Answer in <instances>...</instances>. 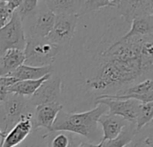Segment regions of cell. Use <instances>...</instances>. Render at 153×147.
<instances>
[{
  "label": "cell",
  "instance_id": "1",
  "mask_svg": "<svg viewBox=\"0 0 153 147\" xmlns=\"http://www.w3.org/2000/svg\"><path fill=\"white\" fill-rule=\"evenodd\" d=\"M88 38V49L83 47L82 51L73 50L88 56L78 59L75 86L63 95L64 98L74 89L76 91L78 94L71 104H79L78 112L80 109L95 108L100 96L115 95L129 86L152 79L153 36L117 40L111 31L104 29Z\"/></svg>",
  "mask_w": 153,
  "mask_h": 147
},
{
  "label": "cell",
  "instance_id": "2",
  "mask_svg": "<svg viewBox=\"0 0 153 147\" xmlns=\"http://www.w3.org/2000/svg\"><path fill=\"white\" fill-rule=\"evenodd\" d=\"M108 112V108L103 104H97L91 110L80 112H68L63 109L52 125V131L78 135L84 137L88 143L99 144L102 139V132L99 128L98 120Z\"/></svg>",
  "mask_w": 153,
  "mask_h": 147
},
{
  "label": "cell",
  "instance_id": "3",
  "mask_svg": "<svg viewBox=\"0 0 153 147\" xmlns=\"http://www.w3.org/2000/svg\"><path fill=\"white\" fill-rule=\"evenodd\" d=\"M63 47L49 42L46 38L29 36L23 50V65L33 67L54 66Z\"/></svg>",
  "mask_w": 153,
  "mask_h": 147
},
{
  "label": "cell",
  "instance_id": "4",
  "mask_svg": "<svg viewBox=\"0 0 153 147\" xmlns=\"http://www.w3.org/2000/svg\"><path fill=\"white\" fill-rule=\"evenodd\" d=\"M26 35L22 20L14 12L9 22L0 29V57L8 49L24 50Z\"/></svg>",
  "mask_w": 153,
  "mask_h": 147
},
{
  "label": "cell",
  "instance_id": "5",
  "mask_svg": "<svg viewBox=\"0 0 153 147\" xmlns=\"http://www.w3.org/2000/svg\"><path fill=\"white\" fill-rule=\"evenodd\" d=\"M78 21L77 14H55L53 28L46 39L60 47L69 46L74 37Z\"/></svg>",
  "mask_w": 153,
  "mask_h": 147
},
{
  "label": "cell",
  "instance_id": "6",
  "mask_svg": "<svg viewBox=\"0 0 153 147\" xmlns=\"http://www.w3.org/2000/svg\"><path fill=\"white\" fill-rule=\"evenodd\" d=\"M29 100L34 107L43 104L63 105L61 76L53 72Z\"/></svg>",
  "mask_w": 153,
  "mask_h": 147
},
{
  "label": "cell",
  "instance_id": "7",
  "mask_svg": "<svg viewBox=\"0 0 153 147\" xmlns=\"http://www.w3.org/2000/svg\"><path fill=\"white\" fill-rule=\"evenodd\" d=\"M5 117L7 133L20 120V119L30 113H33L34 106L30 102L29 98H25L14 93H9L2 104Z\"/></svg>",
  "mask_w": 153,
  "mask_h": 147
},
{
  "label": "cell",
  "instance_id": "8",
  "mask_svg": "<svg viewBox=\"0 0 153 147\" xmlns=\"http://www.w3.org/2000/svg\"><path fill=\"white\" fill-rule=\"evenodd\" d=\"M55 22V14L48 9L44 1H39V8L31 20L23 25L26 38L36 36L46 38L51 31Z\"/></svg>",
  "mask_w": 153,
  "mask_h": 147
},
{
  "label": "cell",
  "instance_id": "9",
  "mask_svg": "<svg viewBox=\"0 0 153 147\" xmlns=\"http://www.w3.org/2000/svg\"><path fill=\"white\" fill-rule=\"evenodd\" d=\"M95 104L96 106L97 104H103L108 108V113L119 116L128 122L135 123L141 102L133 99L121 100V99L103 98L98 100Z\"/></svg>",
  "mask_w": 153,
  "mask_h": 147
},
{
  "label": "cell",
  "instance_id": "10",
  "mask_svg": "<svg viewBox=\"0 0 153 147\" xmlns=\"http://www.w3.org/2000/svg\"><path fill=\"white\" fill-rule=\"evenodd\" d=\"M103 98H112V99H121V100L133 99V100H136V101H140L141 103L152 102V79H146V80H144V81H143L141 83H138L136 84L129 86V87H127V88H126V89H124L122 91H119L115 95L100 96V98H98V100H100V99H103Z\"/></svg>",
  "mask_w": 153,
  "mask_h": 147
},
{
  "label": "cell",
  "instance_id": "11",
  "mask_svg": "<svg viewBox=\"0 0 153 147\" xmlns=\"http://www.w3.org/2000/svg\"><path fill=\"white\" fill-rule=\"evenodd\" d=\"M32 114H26L20 119L3 139L1 147L18 146L32 133Z\"/></svg>",
  "mask_w": 153,
  "mask_h": 147
},
{
  "label": "cell",
  "instance_id": "12",
  "mask_svg": "<svg viewBox=\"0 0 153 147\" xmlns=\"http://www.w3.org/2000/svg\"><path fill=\"white\" fill-rule=\"evenodd\" d=\"M118 13L128 23L138 17L153 15V1H121L117 7Z\"/></svg>",
  "mask_w": 153,
  "mask_h": 147
},
{
  "label": "cell",
  "instance_id": "13",
  "mask_svg": "<svg viewBox=\"0 0 153 147\" xmlns=\"http://www.w3.org/2000/svg\"><path fill=\"white\" fill-rule=\"evenodd\" d=\"M64 109L61 104H43L34 108L32 114L33 130L43 128L48 132L52 131V125L59 113Z\"/></svg>",
  "mask_w": 153,
  "mask_h": 147
},
{
  "label": "cell",
  "instance_id": "14",
  "mask_svg": "<svg viewBox=\"0 0 153 147\" xmlns=\"http://www.w3.org/2000/svg\"><path fill=\"white\" fill-rule=\"evenodd\" d=\"M98 123L102 128V139L100 142H106L117 137L123 128L131 122L126 121L119 116L106 113L100 117Z\"/></svg>",
  "mask_w": 153,
  "mask_h": 147
},
{
  "label": "cell",
  "instance_id": "15",
  "mask_svg": "<svg viewBox=\"0 0 153 147\" xmlns=\"http://www.w3.org/2000/svg\"><path fill=\"white\" fill-rule=\"evenodd\" d=\"M24 53L20 49H8L0 57V77L8 76L23 65Z\"/></svg>",
  "mask_w": 153,
  "mask_h": 147
},
{
  "label": "cell",
  "instance_id": "16",
  "mask_svg": "<svg viewBox=\"0 0 153 147\" xmlns=\"http://www.w3.org/2000/svg\"><path fill=\"white\" fill-rule=\"evenodd\" d=\"M136 36H153V15L134 19L129 30L120 40H126Z\"/></svg>",
  "mask_w": 153,
  "mask_h": 147
},
{
  "label": "cell",
  "instance_id": "17",
  "mask_svg": "<svg viewBox=\"0 0 153 147\" xmlns=\"http://www.w3.org/2000/svg\"><path fill=\"white\" fill-rule=\"evenodd\" d=\"M53 72H54L53 66H43V67H33V66L22 65L8 76L15 78L17 81L39 80L49 74H52Z\"/></svg>",
  "mask_w": 153,
  "mask_h": 147
},
{
  "label": "cell",
  "instance_id": "18",
  "mask_svg": "<svg viewBox=\"0 0 153 147\" xmlns=\"http://www.w3.org/2000/svg\"><path fill=\"white\" fill-rule=\"evenodd\" d=\"M46 6L54 14H77L81 7V1L78 0H47Z\"/></svg>",
  "mask_w": 153,
  "mask_h": 147
},
{
  "label": "cell",
  "instance_id": "19",
  "mask_svg": "<svg viewBox=\"0 0 153 147\" xmlns=\"http://www.w3.org/2000/svg\"><path fill=\"white\" fill-rule=\"evenodd\" d=\"M51 74L39 79V80H25V81H18L9 89L10 93H14L25 98H30L35 92L39 89L41 84L46 81Z\"/></svg>",
  "mask_w": 153,
  "mask_h": 147
},
{
  "label": "cell",
  "instance_id": "20",
  "mask_svg": "<svg viewBox=\"0 0 153 147\" xmlns=\"http://www.w3.org/2000/svg\"><path fill=\"white\" fill-rule=\"evenodd\" d=\"M47 147H71L77 137L62 131H47L45 134Z\"/></svg>",
  "mask_w": 153,
  "mask_h": 147
},
{
  "label": "cell",
  "instance_id": "21",
  "mask_svg": "<svg viewBox=\"0 0 153 147\" xmlns=\"http://www.w3.org/2000/svg\"><path fill=\"white\" fill-rule=\"evenodd\" d=\"M119 0H89V1H81V7L78 13V16H83L96 13L103 8L107 7H115L118 5Z\"/></svg>",
  "mask_w": 153,
  "mask_h": 147
},
{
  "label": "cell",
  "instance_id": "22",
  "mask_svg": "<svg viewBox=\"0 0 153 147\" xmlns=\"http://www.w3.org/2000/svg\"><path fill=\"white\" fill-rule=\"evenodd\" d=\"M136 133L137 130L135 123H129L123 128L117 137L113 140L104 142L105 147H126L133 141Z\"/></svg>",
  "mask_w": 153,
  "mask_h": 147
},
{
  "label": "cell",
  "instance_id": "23",
  "mask_svg": "<svg viewBox=\"0 0 153 147\" xmlns=\"http://www.w3.org/2000/svg\"><path fill=\"white\" fill-rule=\"evenodd\" d=\"M126 147H153L152 122L138 131Z\"/></svg>",
  "mask_w": 153,
  "mask_h": 147
},
{
  "label": "cell",
  "instance_id": "24",
  "mask_svg": "<svg viewBox=\"0 0 153 147\" xmlns=\"http://www.w3.org/2000/svg\"><path fill=\"white\" fill-rule=\"evenodd\" d=\"M39 8V1L37 0H25L21 1L20 5L16 9V13L20 16L22 25L28 23L35 15Z\"/></svg>",
  "mask_w": 153,
  "mask_h": 147
},
{
  "label": "cell",
  "instance_id": "25",
  "mask_svg": "<svg viewBox=\"0 0 153 147\" xmlns=\"http://www.w3.org/2000/svg\"><path fill=\"white\" fill-rule=\"evenodd\" d=\"M153 117V102L141 103L138 116L135 121L137 132L143 128L146 125L152 122Z\"/></svg>",
  "mask_w": 153,
  "mask_h": 147
},
{
  "label": "cell",
  "instance_id": "26",
  "mask_svg": "<svg viewBox=\"0 0 153 147\" xmlns=\"http://www.w3.org/2000/svg\"><path fill=\"white\" fill-rule=\"evenodd\" d=\"M47 130L39 128L33 130L32 133L18 146L16 147H47L45 134Z\"/></svg>",
  "mask_w": 153,
  "mask_h": 147
},
{
  "label": "cell",
  "instance_id": "27",
  "mask_svg": "<svg viewBox=\"0 0 153 147\" xmlns=\"http://www.w3.org/2000/svg\"><path fill=\"white\" fill-rule=\"evenodd\" d=\"M17 82L18 81L15 78L11 76L0 77V104H3V102L9 95V89L11 86Z\"/></svg>",
  "mask_w": 153,
  "mask_h": 147
},
{
  "label": "cell",
  "instance_id": "28",
  "mask_svg": "<svg viewBox=\"0 0 153 147\" xmlns=\"http://www.w3.org/2000/svg\"><path fill=\"white\" fill-rule=\"evenodd\" d=\"M13 13L8 10L5 0H0V29L9 22Z\"/></svg>",
  "mask_w": 153,
  "mask_h": 147
},
{
  "label": "cell",
  "instance_id": "29",
  "mask_svg": "<svg viewBox=\"0 0 153 147\" xmlns=\"http://www.w3.org/2000/svg\"><path fill=\"white\" fill-rule=\"evenodd\" d=\"M7 134V129H6V122H5V117L4 114L3 107L2 104H0V147L3 139Z\"/></svg>",
  "mask_w": 153,
  "mask_h": 147
},
{
  "label": "cell",
  "instance_id": "30",
  "mask_svg": "<svg viewBox=\"0 0 153 147\" xmlns=\"http://www.w3.org/2000/svg\"><path fill=\"white\" fill-rule=\"evenodd\" d=\"M21 1L22 0H8L6 2V6L8 8V10L11 12V13H14L16 11V9L18 8V6L20 5L21 4Z\"/></svg>",
  "mask_w": 153,
  "mask_h": 147
},
{
  "label": "cell",
  "instance_id": "31",
  "mask_svg": "<svg viewBox=\"0 0 153 147\" xmlns=\"http://www.w3.org/2000/svg\"><path fill=\"white\" fill-rule=\"evenodd\" d=\"M77 147H105V143L100 142L99 144H91L86 141H81Z\"/></svg>",
  "mask_w": 153,
  "mask_h": 147
},
{
  "label": "cell",
  "instance_id": "32",
  "mask_svg": "<svg viewBox=\"0 0 153 147\" xmlns=\"http://www.w3.org/2000/svg\"><path fill=\"white\" fill-rule=\"evenodd\" d=\"M81 141H82V140H80V139H79V137H77V138L74 140V142L73 143V145L71 146V147H77L78 146V145L80 144V142H81Z\"/></svg>",
  "mask_w": 153,
  "mask_h": 147
}]
</instances>
